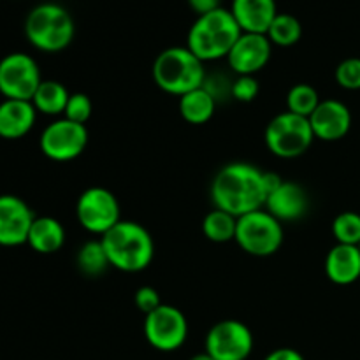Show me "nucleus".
I'll return each instance as SVG.
<instances>
[{
    "mask_svg": "<svg viewBox=\"0 0 360 360\" xmlns=\"http://www.w3.org/2000/svg\"><path fill=\"white\" fill-rule=\"evenodd\" d=\"M281 181L274 172H264L245 162H234L214 176L211 183V200L214 207L241 218L252 211L266 207L267 195Z\"/></svg>",
    "mask_w": 360,
    "mask_h": 360,
    "instance_id": "1",
    "label": "nucleus"
},
{
    "mask_svg": "<svg viewBox=\"0 0 360 360\" xmlns=\"http://www.w3.org/2000/svg\"><path fill=\"white\" fill-rule=\"evenodd\" d=\"M111 267L123 273H139L151 264L155 243L150 232L137 221L122 220L101 238Z\"/></svg>",
    "mask_w": 360,
    "mask_h": 360,
    "instance_id": "2",
    "label": "nucleus"
},
{
    "mask_svg": "<svg viewBox=\"0 0 360 360\" xmlns=\"http://www.w3.org/2000/svg\"><path fill=\"white\" fill-rule=\"evenodd\" d=\"M241 34L243 30L232 16L231 9L220 7L197 18L186 35V48L202 62L227 58L229 51Z\"/></svg>",
    "mask_w": 360,
    "mask_h": 360,
    "instance_id": "3",
    "label": "nucleus"
},
{
    "mask_svg": "<svg viewBox=\"0 0 360 360\" xmlns=\"http://www.w3.org/2000/svg\"><path fill=\"white\" fill-rule=\"evenodd\" d=\"M153 79L165 94L183 97L188 91L204 86V62L188 48H167L153 62Z\"/></svg>",
    "mask_w": 360,
    "mask_h": 360,
    "instance_id": "4",
    "label": "nucleus"
},
{
    "mask_svg": "<svg viewBox=\"0 0 360 360\" xmlns=\"http://www.w3.org/2000/svg\"><path fill=\"white\" fill-rule=\"evenodd\" d=\"M74 32L76 27L72 16L58 4H41L34 7L25 20V35L39 51H63L72 42Z\"/></svg>",
    "mask_w": 360,
    "mask_h": 360,
    "instance_id": "5",
    "label": "nucleus"
},
{
    "mask_svg": "<svg viewBox=\"0 0 360 360\" xmlns=\"http://www.w3.org/2000/svg\"><path fill=\"white\" fill-rule=\"evenodd\" d=\"M264 139L274 157L290 160V158L301 157L311 148L315 134H313L309 118L285 111L267 123Z\"/></svg>",
    "mask_w": 360,
    "mask_h": 360,
    "instance_id": "6",
    "label": "nucleus"
},
{
    "mask_svg": "<svg viewBox=\"0 0 360 360\" xmlns=\"http://www.w3.org/2000/svg\"><path fill=\"white\" fill-rule=\"evenodd\" d=\"M234 241L248 255H274L283 245V225L266 207L252 211L238 218Z\"/></svg>",
    "mask_w": 360,
    "mask_h": 360,
    "instance_id": "7",
    "label": "nucleus"
},
{
    "mask_svg": "<svg viewBox=\"0 0 360 360\" xmlns=\"http://www.w3.org/2000/svg\"><path fill=\"white\" fill-rule=\"evenodd\" d=\"M76 217L84 231L98 236H104L122 221L118 199L111 190L102 186H91L81 193L76 204Z\"/></svg>",
    "mask_w": 360,
    "mask_h": 360,
    "instance_id": "8",
    "label": "nucleus"
},
{
    "mask_svg": "<svg viewBox=\"0 0 360 360\" xmlns=\"http://www.w3.org/2000/svg\"><path fill=\"white\" fill-rule=\"evenodd\" d=\"M41 83L37 62L27 53H11L0 60V94L6 98L32 102Z\"/></svg>",
    "mask_w": 360,
    "mask_h": 360,
    "instance_id": "9",
    "label": "nucleus"
},
{
    "mask_svg": "<svg viewBox=\"0 0 360 360\" xmlns=\"http://www.w3.org/2000/svg\"><path fill=\"white\" fill-rule=\"evenodd\" d=\"M188 336V322L181 309L162 304L144 319V338L160 352H174L185 345Z\"/></svg>",
    "mask_w": 360,
    "mask_h": 360,
    "instance_id": "10",
    "label": "nucleus"
},
{
    "mask_svg": "<svg viewBox=\"0 0 360 360\" xmlns=\"http://www.w3.org/2000/svg\"><path fill=\"white\" fill-rule=\"evenodd\" d=\"M88 144V130L84 125L60 118L49 123L42 132L41 151L55 162H70L79 157Z\"/></svg>",
    "mask_w": 360,
    "mask_h": 360,
    "instance_id": "11",
    "label": "nucleus"
},
{
    "mask_svg": "<svg viewBox=\"0 0 360 360\" xmlns=\"http://www.w3.org/2000/svg\"><path fill=\"white\" fill-rule=\"evenodd\" d=\"M252 352V330L239 320H221L206 336V354L214 360H246Z\"/></svg>",
    "mask_w": 360,
    "mask_h": 360,
    "instance_id": "12",
    "label": "nucleus"
},
{
    "mask_svg": "<svg viewBox=\"0 0 360 360\" xmlns=\"http://www.w3.org/2000/svg\"><path fill=\"white\" fill-rule=\"evenodd\" d=\"M273 51V44L264 34H246L236 41L227 55V62L231 69L238 76H253L267 65Z\"/></svg>",
    "mask_w": 360,
    "mask_h": 360,
    "instance_id": "13",
    "label": "nucleus"
},
{
    "mask_svg": "<svg viewBox=\"0 0 360 360\" xmlns=\"http://www.w3.org/2000/svg\"><path fill=\"white\" fill-rule=\"evenodd\" d=\"M35 217L16 195H0V246H20L28 241Z\"/></svg>",
    "mask_w": 360,
    "mask_h": 360,
    "instance_id": "14",
    "label": "nucleus"
},
{
    "mask_svg": "<svg viewBox=\"0 0 360 360\" xmlns=\"http://www.w3.org/2000/svg\"><path fill=\"white\" fill-rule=\"evenodd\" d=\"M315 139L327 141H340L350 132L352 129V112L347 104L334 98H327L319 104L311 116H309Z\"/></svg>",
    "mask_w": 360,
    "mask_h": 360,
    "instance_id": "15",
    "label": "nucleus"
},
{
    "mask_svg": "<svg viewBox=\"0 0 360 360\" xmlns=\"http://www.w3.org/2000/svg\"><path fill=\"white\" fill-rule=\"evenodd\" d=\"M309 199L306 190L299 183L281 179L269 192L266 210L280 221L301 220L308 213Z\"/></svg>",
    "mask_w": 360,
    "mask_h": 360,
    "instance_id": "16",
    "label": "nucleus"
},
{
    "mask_svg": "<svg viewBox=\"0 0 360 360\" xmlns=\"http://www.w3.org/2000/svg\"><path fill=\"white\" fill-rule=\"evenodd\" d=\"M231 13L246 34H267L276 18V0H232Z\"/></svg>",
    "mask_w": 360,
    "mask_h": 360,
    "instance_id": "17",
    "label": "nucleus"
},
{
    "mask_svg": "<svg viewBox=\"0 0 360 360\" xmlns=\"http://www.w3.org/2000/svg\"><path fill=\"white\" fill-rule=\"evenodd\" d=\"M35 116H37V111L30 101L6 98L0 104V137L2 139H21L32 130Z\"/></svg>",
    "mask_w": 360,
    "mask_h": 360,
    "instance_id": "18",
    "label": "nucleus"
},
{
    "mask_svg": "<svg viewBox=\"0 0 360 360\" xmlns=\"http://www.w3.org/2000/svg\"><path fill=\"white\" fill-rule=\"evenodd\" d=\"M326 274L334 285L355 283L360 278V248L352 245H336L326 257Z\"/></svg>",
    "mask_w": 360,
    "mask_h": 360,
    "instance_id": "19",
    "label": "nucleus"
},
{
    "mask_svg": "<svg viewBox=\"0 0 360 360\" xmlns=\"http://www.w3.org/2000/svg\"><path fill=\"white\" fill-rule=\"evenodd\" d=\"M27 243L34 252L51 255L58 252L65 243V229L56 218L35 217Z\"/></svg>",
    "mask_w": 360,
    "mask_h": 360,
    "instance_id": "20",
    "label": "nucleus"
},
{
    "mask_svg": "<svg viewBox=\"0 0 360 360\" xmlns=\"http://www.w3.org/2000/svg\"><path fill=\"white\" fill-rule=\"evenodd\" d=\"M214 111H217V101L206 84L179 97V115L186 123L204 125L213 118Z\"/></svg>",
    "mask_w": 360,
    "mask_h": 360,
    "instance_id": "21",
    "label": "nucleus"
},
{
    "mask_svg": "<svg viewBox=\"0 0 360 360\" xmlns=\"http://www.w3.org/2000/svg\"><path fill=\"white\" fill-rule=\"evenodd\" d=\"M69 90L58 81H42L35 91L32 104L35 111L48 116H58L65 112L67 102H69Z\"/></svg>",
    "mask_w": 360,
    "mask_h": 360,
    "instance_id": "22",
    "label": "nucleus"
},
{
    "mask_svg": "<svg viewBox=\"0 0 360 360\" xmlns=\"http://www.w3.org/2000/svg\"><path fill=\"white\" fill-rule=\"evenodd\" d=\"M236 229H238V218L217 207L210 211L202 220L204 236L213 243L232 241L236 238Z\"/></svg>",
    "mask_w": 360,
    "mask_h": 360,
    "instance_id": "23",
    "label": "nucleus"
},
{
    "mask_svg": "<svg viewBox=\"0 0 360 360\" xmlns=\"http://www.w3.org/2000/svg\"><path fill=\"white\" fill-rule=\"evenodd\" d=\"M266 35L271 44L290 48V46L297 44L302 35L301 21L288 13H278Z\"/></svg>",
    "mask_w": 360,
    "mask_h": 360,
    "instance_id": "24",
    "label": "nucleus"
},
{
    "mask_svg": "<svg viewBox=\"0 0 360 360\" xmlns=\"http://www.w3.org/2000/svg\"><path fill=\"white\" fill-rule=\"evenodd\" d=\"M76 264L81 273H84L86 276H101L111 266L101 239L98 241L84 243L79 248V252H77Z\"/></svg>",
    "mask_w": 360,
    "mask_h": 360,
    "instance_id": "25",
    "label": "nucleus"
},
{
    "mask_svg": "<svg viewBox=\"0 0 360 360\" xmlns=\"http://www.w3.org/2000/svg\"><path fill=\"white\" fill-rule=\"evenodd\" d=\"M320 95L311 84L308 83H299L295 86H292L287 94V111L294 112V115L309 116L315 112V109L320 104Z\"/></svg>",
    "mask_w": 360,
    "mask_h": 360,
    "instance_id": "26",
    "label": "nucleus"
},
{
    "mask_svg": "<svg viewBox=\"0 0 360 360\" xmlns=\"http://www.w3.org/2000/svg\"><path fill=\"white\" fill-rule=\"evenodd\" d=\"M333 234L338 245L360 246V214L343 211L333 221Z\"/></svg>",
    "mask_w": 360,
    "mask_h": 360,
    "instance_id": "27",
    "label": "nucleus"
},
{
    "mask_svg": "<svg viewBox=\"0 0 360 360\" xmlns=\"http://www.w3.org/2000/svg\"><path fill=\"white\" fill-rule=\"evenodd\" d=\"M91 111H94V104H91L90 97L86 94H70L63 118L84 125L90 120Z\"/></svg>",
    "mask_w": 360,
    "mask_h": 360,
    "instance_id": "28",
    "label": "nucleus"
},
{
    "mask_svg": "<svg viewBox=\"0 0 360 360\" xmlns=\"http://www.w3.org/2000/svg\"><path fill=\"white\" fill-rule=\"evenodd\" d=\"M336 81L345 90H360V58L343 60L336 69Z\"/></svg>",
    "mask_w": 360,
    "mask_h": 360,
    "instance_id": "29",
    "label": "nucleus"
},
{
    "mask_svg": "<svg viewBox=\"0 0 360 360\" xmlns=\"http://www.w3.org/2000/svg\"><path fill=\"white\" fill-rule=\"evenodd\" d=\"M259 81L253 76H238L231 84V95L239 102H252L259 95Z\"/></svg>",
    "mask_w": 360,
    "mask_h": 360,
    "instance_id": "30",
    "label": "nucleus"
},
{
    "mask_svg": "<svg viewBox=\"0 0 360 360\" xmlns=\"http://www.w3.org/2000/svg\"><path fill=\"white\" fill-rule=\"evenodd\" d=\"M134 302H136L137 309L143 311L144 315L155 311L158 306H162L160 295L155 290L153 287H141L136 290V295H134Z\"/></svg>",
    "mask_w": 360,
    "mask_h": 360,
    "instance_id": "31",
    "label": "nucleus"
},
{
    "mask_svg": "<svg viewBox=\"0 0 360 360\" xmlns=\"http://www.w3.org/2000/svg\"><path fill=\"white\" fill-rule=\"evenodd\" d=\"M220 4L221 0H188L190 9H192L193 13L199 14V16L211 13V11L220 9Z\"/></svg>",
    "mask_w": 360,
    "mask_h": 360,
    "instance_id": "32",
    "label": "nucleus"
},
{
    "mask_svg": "<svg viewBox=\"0 0 360 360\" xmlns=\"http://www.w3.org/2000/svg\"><path fill=\"white\" fill-rule=\"evenodd\" d=\"M264 360H306L294 348H278V350H273L269 355H267Z\"/></svg>",
    "mask_w": 360,
    "mask_h": 360,
    "instance_id": "33",
    "label": "nucleus"
},
{
    "mask_svg": "<svg viewBox=\"0 0 360 360\" xmlns=\"http://www.w3.org/2000/svg\"><path fill=\"white\" fill-rule=\"evenodd\" d=\"M190 360H214L213 357H211L210 354H206V352H204V354H199V355H193L192 359Z\"/></svg>",
    "mask_w": 360,
    "mask_h": 360,
    "instance_id": "34",
    "label": "nucleus"
},
{
    "mask_svg": "<svg viewBox=\"0 0 360 360\" xmlns=\"http://www.w3.org/2000/svg\"><path fill=\"white\" fill-rule=\"evenodd\" d=\"M359 248H360V246H359Z\"/></svg>",
    "mask_w": 360,
    "mask_h": 360,
    "instance_id": "35",
    "label": "nucleus"
}]
</instances>
